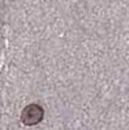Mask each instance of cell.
<instances>
[{
    "label": "cell",
    "instance_id": "6da1fadb",
    "mask_svg": "<svg viewBox=\"0 0 129 130\" xmlns=\"http://www.w3.org/2000/svg\"><path fill=\"white\" fill-rule=\"evenodd\" d=\"M43 116H45V111H43V108L40 105L30 104L24 108L22 113H21V121H22L24 125L33 126L42 121Z\"/></svg>",
    "mask_w": 129,
    "mask_h": 130
}]
</instances>
